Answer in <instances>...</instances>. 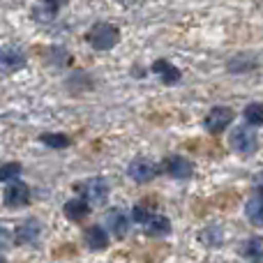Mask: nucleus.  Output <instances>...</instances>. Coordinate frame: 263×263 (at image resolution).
<instances>
[{
  "label": "nucleus",
  "instance_id": "obj_7",
  "mask_svg": "<svg viewBox=\"0 0 263 263\" xmlns=\"http://www.w3.org/2000/svg\"><path fill=\"white\" fill-rule=\"evenodd\" d=\"M127 173L134 182H141V185H143V182H150L155 176H157V164H153L145 157H136V159H132Z\"/></svg>",
  "mask_w": 263,
  "mask_h": 263
},
{
  "label": "nucleus",
  "instance_id": "obj_3",
  "mask_svg": "<svg viewBox=\"0 0 263 263\" xmlns=\"http://www.w3.org/2000/svg\"><path fill=\"white\" fill-rule=\"evenodd\" d=\"M229 143H231V148L236 153L252 155L256 150V145H259V141H256V134L250 127H236L229 136Z\"/></svg>",
  "mask_w": 263,
  "mask_h": 263
},
{
  "label": "nucleus",
  "instance_id": "obj_18",
  "mask_svg": "<svg viewBox=\"0 0 263 263\" xmlns=\"http://www.w3.org/2000/svg\"><path fill=\"white\" fill-rule=\"evenodd\" d=\"M46 60H49L51 65H55V67H63V65H67L72 58L67 55V51H65L63 46H51V49L46 51Z\"/></svg>",
  "mask_w": 263,
  "mask_h": 263
},
{
  "label": "nucleus",
  "instance_id": "obj_6",
  "mask_svg": "<svg viewBox=\"0 0 263 263\" xmlns=\"http://www.w3.org/2000/svg\"><path fill=\"white\" fill-rule=\"evenodd\" d=\"M28 203H30V187L21 180H14L5 190V205L7 208H23Z\"/></svg>",
  "mask_w": 263,
  "mask_h": 263
},
{
  "label": "nucleus",
  "instance_id": "obj_25",
  "mask_svg": "<svg viewBox=\"0 0 263 263\" xmlns=\"http://www.w3.org/2000/svg\"><path fill=\"white\" fill-rule=\"evenodd\" d=\"M0 261H5V256H0Z\"/></svg>",
  "mask_w": 263,
  "mask_h": 263
},
{
  "label": "nucleus",
  "instance_id": "obj_5",
  "mask_svg": "<svg viewBox=\"0 0 263 263\" xmlns=\"http://www.w3.org/2000/svg\"><path fill=\"white\" fill-rule=\"evenodd\" d=\"M23 65H26V53L18 46H0V72H18Z\"/></svg>",
  "mask_w": 263,
  "mask_h": 263
},
{
  "label": "nucleus",
  "instance_id": "obj_9",
  "mask_svg": "<svg viewBox=\"0 0 263 263\" xmlns=\"http://www.w3.org/2000/svg\"><path fill=\"white\" fill-rule=\"evenodd\" d=\"M42 238V224L37 219H28L16 229V242L18 245H37Z\"/></svg>",
  "mask_w": 263,
  "mask_h": 263
},
{
  "label": "nucleus",
  "instance_id": "obj_24",
  "mask_svg": "<svg viewBox=\"0 0 263 263\" xmlns=\"http://www.w3.org/2000/svg\"><path fill=\"white\" fill-rule=\"evenodd\" d=\"M118 3H123V5H125V3H132V0H118Z\"/></svg>",
  "mask_w": 263,
  "mask_h": 263
},
{
  "label": "nucleus",
  "instance_id": "obj_17",
  "mask_svg": "<svg viewBox=\"0 0 263 263\" xmlns=\"http://www.w3.org/2000/svg\"><path fill=\"white\" fill-rule=\"evenodd\" d=\"M40 139H42V143L49 145V148L63 150V148H67L69 145V136L67 134H58V132H46V134H42Z\"/></svg>",
  "mask_w": 263,
  "mask_h": 263
},
{
  "label": "nucleus",
  "instance_id": "obj_10",
  "mask_svg": "<svg viewBox=\"0 0 263 263\" xmlns=\"http://www.w3.org/2000/svg\"><path fill=\"white\" fill-rule=\"evenodd\" d=\"M106 229H109V231H114L116 238H125V236H127V231H129L127 215H125L120 208H111L109 213H106Z\"/></svg>",
  "mask_w": 263,
  "mask_h": 263
},
{
  "label": "nucleus",
  "instance_id": "obj_20",
  "mask_svg": "<svg viewBox=\"0 0 263 263\" xmlns=\"http://www.w3.org/2000/svg\"><path fill=\"white\" fill-rule=\"evenodd\" d=\"M18 173H21V164H18V162H7V164H3V166H0V182L14 180Z\"/></svg>",
  "mask_w": 263,
  "mask_h": 263
},
{
  "label": "nucleus",
  "instance_id": "obj_16",
  "mask_svg": "<svg viewBox=\"0 0 263 263\" xmlns=\"http://www.w3.org/2000/svg\"><path fill=\"white\" fill-rule=\"evenodd\" d=\"M240 254L245 259H252V261H259L263 259V238L261 236H254V238H247L240 247Z\"/></svg>",
  "mask_w": 263,
  "mask_h": 263
},
{
  "label": "nucleus",
  "instance_id": "obj_21",
  "mask_svg": "<svg viewBox=\"0 0 263 263\" xmlns=\"http://www.w3.org/2000/svg\"><path fill=\"white\" fill-rule=\"evenodd\" d=\"M150 215H153V213H150L148 208H143V205H134V210H132V217H134V222L141 224V227H143V224L150 219Z\"/></svg>",
  "mask_w": 263,
  "mask_h": 263
},
{
  "label": "nucleus",
  "instance_id": "obj_13",
  "mask_svg": "<svg viewBox=\"0 0 263 263\" xmlns=\"http://www.w3.org/2000/svg\"><path fill=\"white\" fill-rule=\"evenodd\" d=\"M83 238H86L88 250H92V252H102V250H106V245H109V233H106L102 227L86 229V236Z\"/></svg>",
  "mask_w": 263,
  "mask_h": 263
},
{
  "label": "nucleus",
  "instance_id": "obj_4",
  "mask_svg": "<svg viewBox=\"0 0 263 263\" xmlns=\"http://www.w3.org/2000/svg\"><path fill=\"white\" fill-rule=\"evenodd\" d=\"M231 120H233V111L229 109V106H215V109H210V114L205 116L203 127H205V132H210V134H222V132L231 125Z\"/></svg>",
  "mask_w": 263,
  "mask_h": 263
},
{
  "label": "nucleus",
  "instance_id": "obj_8",
  "mask_svg": "<svg viewBox=\"0 0 263 263\" xmlns=\"http://www.w3.org/2000/svg\"><path fill=\"white\" fill-rule=\"evenodd\" d=\"M164 171H166L171 178L187 180V178H192V173H194V166H192V162L187 157L171 155V157H166V162H164Z\"/></svg>",
  "mask_w": 263,
  "mask_h": 263
},
{
  "label": "nucleus",
  "instance_id": "obj_23",
  "mask_svg": "<svg viewBox=\"0 0 263 263\" xmlns=\"http://www.w3.org/2000/svg\"><path fill=\"white\" fill-rule=\"evenodd\" d=\"M7 242H9V233L5 231L3 227H0V247H3V245H7Z\"/></svg>",
  "mask_w": 263,
  "mask_h": 263
},
{
  "label": "nucleus",
  "instance_id": "obj_19",
  "mask_svg": "<svg viewBox=\"0 0 263 263\" xmlns=\"http://www.w3.org/2000/svg\"><path fill=\"white\" fill-rule=\"evenodd\" d=\"M242 116H245V120L250 125H263V104H259V102H254V104L245 106V111H242Z\"/></svg>",
  "mask_w": 263,
  "mask_h": 263
},
{
  "label": "nucleus",
  "instance_id": "obj_14",
  "mask_svg": "<svg viewBox=\"0 0 263 263\" xmlns=\"http://www.w3.org/2000/svg\"><path fill=\"white\" fill-rule=\"evenodd\" d=\"M145 233L153 238H162V236H168L171 233V222H168L164 215H150V219L143 224Z\"/></svg>",
  "mask_w": 263,
  "mask_h": 263
},
{
  "label": "nucleus",
  "instance_id": "obj_12",
  "mask_svg": "<svg viewBox=\"0 0 263 263\" xmlns=\"http://www.w3.org/2000/svg\"><path fill=\"white\" fill-rule=\"evenodd\" d=\"M63 210L69 222H81V219H86L90 215V203L86 199H69Z\"/></svg>",
  "mask_w": 263,
  "mask_h": 263
},
{
  "label": "nucleus",
  "instance_id": "obj_1",
  "mask_svg": "<svg viewBox=\"0 0 263 263\" xmlns=\"http://www.w3.org/2000/svg\"><path fill=\"white\" fill-rule=\"evenodd\" d=\"M120 40V30L114 26V23H106L100 21L86 32V42L97 51H109L118 44Z\"/></svg>",
  "mask_w": 263,
  "mask_h": 263
},
{
  "label": "nucleus",
  "instance_id": "obj_15",
  "mask_svg": "<svg viewBox=\"0 0 263 263\" xmlns=\"http://www.w3.org/2000/svg\"><path fill=\"white\" fill-rule=\"evenodd\" d=\"M245 217L254 227H263V194H254L245 205Z\"/></svg>",
  "mask_w": 263,
  "mask_h": 263
},
{
  "label": "nucleus",
  "instance_id": "obj_22",
  "mask_svg": "<svg viewBox=\"0 0 263 263\" xmlns=\"http://www.w3.org/2000/svg\"><path fill=\"white\" fill-rule=\"evenodd\" d=\"M42 3H44L46 7H51V9H60V7H65L69 0H42Z\"/></svg>",
  "mask_w": 263,
  "mask_h": 263
},
{
  "label": "nucleus",
  "instance_id": "obj_11",
  "mask_svg": "<svg viewBox=\"0 0 263 263\" xmlns=\"http://www.w3.org/2000/svg\"><path fill=\"white\" fill-rule=\"evenodd\" d=\"M153 72L157 74V77L162 79V83H166V86H176V83L180 81V69H178L176 65H171L168 60H155Z\"/></svg>",
  "mask_w": 263,
  "mask_h": 263
},
{
  "label": "nucleus",
  "instance_id": "obj_2",
  "mask_svg": "<svg viewBox=\"0 0 263 263\" xmlns=\"http://www.w3.org/2000/svg\"><path fill=\"white\" fill-rule=\"evenodd\" d=\"M77 192L88 201L90 205H104L109 199V182L104 178H90V180H83L77 185Z\"/></svg>",
  "mask_w": 263,
  "mask_h": 263
}]
</instances>
